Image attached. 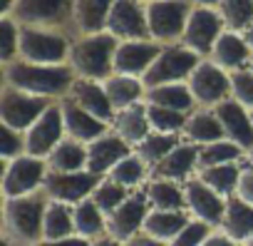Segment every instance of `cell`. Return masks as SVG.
I'll return each mask as SVG.
<instances>
[{
	"label": "cell",
	"mask_w": 253,
	"mask_h": 246,
	"mask_svg": "<svg viewBox=\"0 0 253 246\" xmlns=\"http://www.w3.org/2000/svg\"><path fill=\"white\" fill-rule=\"evenodd\" d=\"M75 80L77 75L70 65H35L25 60H13L3 65V85L50 99L65 97Z\"/></svg>",
	"instance_id": "1"
},
{
	"label": "cell",
	"mask_w": 253,
	"mask_h": 246,
	"mask_svg": "<svg viewBox=\"0 0 253 246\" xmlns=\"http://www.w3.org/2000/svg\"><path fill=\"white\" fill-rule=\"evenodd\" d=\"M50 197L45 189L33 194L10 197L3 201V236L15 241L18 246H35L42 241V221Z\"/></svg>",
	"instance_id": "2"
},
{
	"label": "cell",
	"mask_w": 253,
	"mask_h": 246,
	"mask_svg": "<svg viewBox=\"0 0 253 246\" xmlns=\"http://www.w3.org/2000/svg\"><path fill=\"white\" fill-rule=\"evenodd\" d=\"M117 48H119V40L107 30L92 33V35H77V38H72L67 65L75 70L77 77L104 82L107 77L114 75Z\"/></svg>",
	"instance_id": "3"
},
{
	"label": "cell",
	"mask_w": 253,
	"mask_h": 246,
	"mask_svg": "<svg viewBox=\"0 0 253 246\" xmlns=\"http://www.w3.org/2000/svg\"><path fill=\"white\" fill-rule=\"evenodd\" d=\"M70 48H72V38L62 30L20 25L18 60L35 62V65H67Z\"/></svg>",
	"instance_id": "4"
},
{
	"label": "cell",
	"mask_w": 253,
	"mask_h": 246,
	"mask_svg": "<svg viewBox=\"0 0 253 246\" xmlns=\"http://www.w3.org/2000/svg\"><path fill=\"white\" fill-rule=\"evenodd\" d=\"M10 18L18 25L62 30L72 38L75 0H18Z\"/></svg>",
	"instance_id": "5"
},
{
	"label": "cell",
	"mask_w": 253,
	"mask_h": 246,
	"mask_svg": "<svg viewBox=\"0 0 253 246\" xmlns=\"http://www.w3.org/2000/svg\"><path fill=\"white\" fill-rule=\"evenodd\" d=\"M191 10H194L191 0H157V3H149L147 5L149 38L159 45L181 43Z\"/></svg>",
	"instance_id": "6"
},
{
	"label": "cell",
	"mask_w": 253,
	"mask_h": 246,
	"mask_svg": "<svg viewBox=\"0 0 253 246\" xmlns=\"http://www.w3.org/2000/svg\"><path fill=\"white\" fill-rule=\"evenodd\" d=\"M52 102L55 99H50V97L30 95L18 87L3 85V90H0V119H3V125H8L18 132H28Z\"/></svg>",
	"instance_id": "7"
},
{
	"label": "cell",
	"mask_w": 253,
	"mask_h": 246,
	"mask_svg": "<svg viewBox=\"0 0 253 246\" xmlns=\"http://www.w3.org/2000/svg\"><path fill=\"white\" fill-rule=\"evenodd\" d=\"M204 57L196 55L194 50H189L181 43L174 45H162L159 57L152 62V67L144 72L142 82L147 87H157V85H169V82H186L189 75L196 70V65Z\"/></svg>",
	"instance_id": "8"
},
{
	"label": "cell",
	"mask_w": 253,
	"mask_h": 246,
	"mask_svg": "<svg viewBox=\"0 0 253 246\" xmlns=\"http://www.w3.org/2000/svg\"><path fill=\"white\" fill-rule=\"evenodd\" d=\"M196 104L213 109L216 104L231 99V75L226 70H221L218 65H213L209 57H204L196 70L189 75L186 80Z\"/></svg>",
	"instance_id": "9"
},
{
	"label": "cell",
	"mask_w": 253,
	"mask_h": 246,
	"mask_svg": "<svg viewBox=\"0 0 253 246\" xmlns=\"http://www.w3.org/2000/svg\"><path fill=\"white\" fill-rule=\"evenodd\" d=\"M47 177V162L40 157L20 154L18 159L5 162L3 169V199L23 197L42 189V182Z\"/></svg>",
	"instance_id": "10"
},
{
	"label": "cell",
	"mask_w": 253,
	"mask_h": 246,
	"mask_svg": "<svg viewBox=\"0 0 253 246\" xmlns=\"http://www.w3.org/2000/svg\"><path fill=\"white\" fill-rule=\"evenodd\" d=\"M223 30H226V25L216 8L194 5V10L186 20L184 35H181V45H186L189 50H194L201 57H209Z\"/></svg>",
	"instance_id": "11"
},
{
	"label": "cell",
	"mask_w": 253,
	"mask_h": 246,
	"mask_svg": "<svg viewBox=\"0 0 253 246\" xmlns=\"http://www.w3.org/2000/svg\"><path fill=\"white\" fill-rule=\"evenodd\" d=\"M99 182H102V177L89 169H80V172H50L47 169L42 189L52 201H65V204L75 206L82 199L92 197V192L97 189Z\"/></svg>",
	"instance_id": "12"
},
{
	"label": "cell",
	"mask_w": 253,
	"mask_h": 246,
	"mask_svg": "<svg viewBox=\"0 0 253 246\" xmlns=\"http://www.w3.org/2000/svg\"><path fill=\"white\" fill-rule=\"evenodd\" d=\"M104 30L112 33L119 43L152 40L147 23V3H142V0H114Z\"/></svg>",
	"instance_id": "13"
},
{
	"label": "cell",
	"mask_w": 253,
	"mask_h": 246,
	"mask_svg": "<svg viewBox=\"0 0 253 246\" xmlns=\"http://www.w3.org/2000/svg\"><path fill=\"white\" fill-rule=\"evenodd\" d=\"M62 135H67V132H65V119H62L60 102L55 99V102L45 109V114L25 132V154L45 159V157L65 140Z\"/></svg>",
	"instance_id": "14"
},
{
	"label": "cell",
	"mask_w": 253,
	"mask_h": 246,
	"mask_svg": "<svg viewBox=\"0 0 253 246\" xmlns=\"http://www.w3.org/2000/svg\"><path fill=\"white\" fill-rule=\"evenodd\" d=\"M149 197L147 194H129L109 216H107V236L126 244L137 234L144 231V221L149 216Z\"/></svg>",
	"instance_id": "15"
},
{
	"label": "cell",
	"mask_w": 253,
	"mask_h": 246,
	"mask_svg": "<svg viewBox=\"0 0 253 246\" xmlns=\"http://www.w3.org/2000/svg\"><path fill=\"white\" fill-rule=\"evenodd\" d=\"M184 197H186V209L191 211L194 219H201V221H206L211 226H221L223 224L226 197L213 192L199 177H191V179L184 182Z\"/></svg>",
	"instance_id": "16"
},
{
	"label": "cell",
	"mask_w": 253,
	"mask_h": 246,
	"mask_svg": "<svg viewBox=\"0 0 253 246\" xmlns=\"http://www.w3.org/2000/svg\"><path fill=\"white\" fill-rule=\"evenodd\" d=\"M162 45L154 40H124L114 52V72L117 75H132L144 77L152 62L159 57Z\"/></svg>",
	"instance_id": "17"
},
{
	"label": "cell",
	"mask_w": 253,
	"mask_h": 246,
	"mask_svg": "<svg viewBox=\"0 0 253 246\" xmlns=\"http://www.w3.org/2000/svg\"><path fill=\"white\" fill-rule=\"evenodd\" d=\"M60 109H62V119H65V132L67 137L77 140V142H87L92 145L94 140L104 137L107 135V125L102 119H97L94 114H89L87 109H82L70 95L60 97Z\"/></svg>",
	"instance_id": "18"
},
{
	"label": "cell",
	"mask_w": 253,
	"mask_h": 246,
	"mask_svg": "<svg viewBox=\"0 0 253 246\" xmlns=\"http://www.w3.org/2000/svg\"><path fill=\"white\" fill-rule=\"evenodd\" d=\"M213 112H216L221 127H223L226 140L236 142L243 152L246 149L253 152V119H251V112L241 102H236L233 97L221 102V104H216Z\"/></svg>",
	"instance_id": "19"
},
{
	"label": "cell",
	"mask_w": 253,
	"mask_h": 246,
	"mask_svg": "<svg viewBox=\"0 0 253 246\" xmlns=\"http://www.w3.org/2000/svg\"><path fill=\"white\" fill-rule=\"evenodd\" d=\"M67 95H70L82 109H87L89 114H94L97 119H102L104 125H112V122H114V114H117V112H114V107H112V102H109L107 90H104L102 82L77 77V80L72 82V87H70Z\"/></svg>",
	"instance_id": "20"
},
{
	"label": "cell",
	"mask_w": 253,
	"mask_h": 246,
	"mask_svg": "<svg viewBox=\"0 0 253 246\" xmlns=\"http://www.w3.org/2000/svg\"><path fill=\"white\" fill-rule=\"evenodd\" d=\"M209 60L213 65H218L221 70L226 72H233V70H243L251 65L253 60V52L243 38V33H233V30H223L221 38L216 40Z\"/></svg>",
	"instance_id": "21"
},
{
	"label": "cell",
	"mask_w": 253,
	"mask_h": 246,
	"mask_svg": "<svg viewBox=\"0 0 253 246\" xmlns=\"http://www.w3.org/2000/svg\"><path fill=\"white\" fill-rule=\"evenodd\" d=\"M129 154H132L129 145H126L119 135H114V132L109 135L107 132L104 137H99L92 145H87V169L99 174V177L109 174L117 162H122L124 157H129Z\"/></svg>",
	"instance_id": "22"
},
{
	"label": "cell",
	"mask_w": 253,
	"mask_h": 246,
	"mask_svg": "<svg viewBox=\"0 0 253 246\" xmlns=\"http://www.w3.org/2000/svg\"><path fill=\"white\" fill-rule=\"evenodd\" d=\"M112 132L119 135L126 145H139L152 135V125H149V114H147V102H137L126 109H119L114 114L112 122Z\"/></svg>",
	"instance_id": "23"
},
{
	"label": "cell",
	"mask_w": 253,
	"mask_h": 246,
	"mask_svg": "<svg viewBox=\"0 0 253 246\" xmlns=\"http://www.w3.org/2000/svg\"><path fill=\"white\" fill-rule=\"evenodd\" d=\"M196 167H199V149L194 145H179L157 167H152V174H154V179L186 182V179H191V172H196Z\"/></svg>",
	"instance_id": "24"
},
{
	"label": "cell",
	"mask_w": 253,
	"mask_h": 246,
	"mask_svg": "<svg viewBox=\"0 0 253 246\" xmlns=\"http://www.w3.org/2000/svg\"><path fill=\"white\" fill-rule=\"evenodd\" d=\"M114 0H75V20H72V38L102 33L107 28L109 10Z\"/></svg>",
	"instance_id": "25"
},
{
	"label": "cell",
	"mask_w": 253,
	"mask_h": 246,
	"mask_svg": "<svg viewBox=\"0 0 253 246\" xmlns=\"http://www.w3.org/2000/svg\"><path fill=\"white\" fill-rule=\"evenodd\" d=\"M102 85L107 90V97H109L114 112L126 109L137 102H144V95H147V85L142 82V77H132V75H117L114 72Z\"/></svg>",
	"instance_id": "26"
},
{
	"label": "cell",
	"mask_w": 253,
	"mask_h": 246,
	"mask_svg": "<svg viewBox=\"0 0 253 246\" xmlns=\"http://www.w3.org/2000/svg\"><path fill=\"white\" fill-rule=\"evenodd\" d=\"M144 102L147 104H154V107H164V109H176V112H186L191 114L194 112V95L189 90L186 82H169V85H157V87H147V95H144Z\"/></svg>",
	"instance_id": "27"
},
{
	"label": "cell",
	"mask_w": 253,
	"mask_h": 246,
	"mask_svg": "<svg viewBox=\"0 0 253 246\" xmlns=\"http://www.w3.org/2000/svg\"><path fill=\"white\" fill-rule=\"evenodd\" d=\"M223 234H228L233 241L246 244L253 236V206L246 204L243 199H238L236 194L226 199V214H223V224H221Z\"/></svg>",
	"instance_id": "28"
},
{
	"label": "cell",
	"mask_w": 253,
	"mask_h": 246,
	"mask_svg": "<svg viewBox=\"0 0 253 246\" xmlns=\"http://www.w3.org/2000/svg\"><path fill=\"white\" fill-rule=\"evenodd\" d=\"M45 162H47L50 172H80V169H87V147H84V142L65 137L45 157Z\"/></svg>",
	"instance_id": "29"
},
{
	"label": "cell",
	"mask_w": 253,
	"mask_h": 246,
	"mask_svg": "<svg viewBox=\"0 0 253 246\" xmlns=\"http://www.w3.org/2000/svg\"><path fill=\"white\" fill-rule=\"evenodd\" d=\"M189 214L191 211H162V209H154V211H149V216L144 221V234H149V236H154V239H159L164 244L167 241L171 244L184 231V226L191 221Z\"/></svg>",
	"instance_id": "30"
},
{
	"label": "cell",
	"mask_w": 253,
	"mask_h": 246,
	"mask_svg": "<svg viewBox=\"0 0 253 246\" xmlns=\"http://www.w3.org/2000/svg\"><path fill=\"white\" fill-rule=\"evenodd\" d=\"M67 236H75V206L50 199L45 209V221H42V239L57 241Z\"/></svg>",
	"instance_id": "31"
},
{
	"label": "cell",
	"mask_w": 253,
	"mask_h": 246,
	"mask_svg": "<svg viewBox=\"0 0 253 246\" xmlns=\"http://www.w3.org/2000/svg\"><path fill=\"white\" fill-rule=\"evenodd\" d=\"M184 135L196 145H211V142H218L221 137H226L213 109H194L186 119Z\"/></svg>",
	"instance_id": "32"
},
{
	"label": "cell",
	"mask_w": 253,
	"mask_h": 246,
	"mask_svg": "<svg viewBox=\"0 0 253 246\" xmlns=\"http://www.w3.org/2000/svg\"><path fill=\"white\" fill-rule=\"evenodd\" d=\"M107 231V216L99 211V206L87 197L80 204H75V234L84 239H102Z\"/></svg>",
	"instance_id": "33"
},
{
	"label": "cell",
	"mask_w": 253,
	"mask_h": 246,
	"mask_svg": "<svg viewBox=\"0 0 253 246\" xmlns=\"http://www.w3.org/2000/svg\"><path fill=\"white\" fill-rule=\"evenodd\" d=\"M238 164H216V167H199L194 177H199L204 184H209L213 192H218L221 197H233L236 194V184H238Z\"/></svg>",
	"instance_id": "34"
},
{
	"label": "cell",
	"mask_w": 253,
	"mask_h": 246,
	"mask_svg": "<svg viewBox=\"0 0 253 246\" xmlns=\"http://www.w3.org/2000/svg\"><path fill=\"white\" fill-rule=\"evenodd\" d=\"M147 197H149V204L162 211H184L186 209L184 187H179L176 182H169V179H154L147 189Z\"/></svg>",
	"instance_id": "35"
},
{
	"label": "cell",
	"mask_w": 253,
	"mask_h": 246,
	"mask_svg": "<svg viewBox=\"0 0 253 246\" xmlns=\"http://www.w3.org/2000/svg\"><path fill=\"white\" fill-rule=\"evenodd\" d=\"M216 10L226 30L246 33L253 25V0H221Z\"/></svg>",
	"instance_id": "36"
},
{
	"label": "cell",
	"mask_w": 253,
	"mask_h": 246,
	"mask_svg": "<svg viewBox=\"0 0 253 246\" xmlns=\"http://www.w3.org/2000/svg\"><path fill=\"white\" fill-rule=\"evenodd\" d=\"M181 145V140H179V135H164V132H152L144 142H139L137 145V154L149 164V167H157L167 154H171L176 147Z\"/></svg>",
	"instance_id": "37"
},
{
	"label": "cell",
	"mask_w": 253,
	"mask_h": 246,
	"mask_svg": "<svg viewBox=\"0 0 253 246\" xmlns=\"http://www.w3.org/2000/svg\"><path fill=\"white\" fill-rule=\"evenodd\" d=\"M147 174H149V164L137 154V152H132L129 157H124L122 162H117L114 167H112V172L107 174V179H112V182H117V184H122V187H137V184H142L144 179H147Z\"/></svg>",
	"instance_id": "38"
},
{
	"label": "cell",
	"mask_w": 253,
	"mask_h": 246,
	"mask_svg": "<svg viewBox=\"0 0 253 246\" xmlns=\"http://www.w3.org/2000/svg\"><path fill=\"white\" fill-rule=\"evenodd\" d=\"M243 149L231 142V140H218L211 145L199 147V167H216V164H231L236 159H241ZM196 167V169H199Z\"/></svg>",
	"instance_id": "39"
},
{
	"label": "cell",
	"mask_w": 253,
	"mask_h": 246,
	"mask_svg": "<svg viewBox=\"0 0 253 246\" xmlns=\"http://www.w3.org/2000/svg\"><path fill=\"white\" fill-rule=\"evenodd\" d=\"M147 114H149V125L152 132H164V135H179V130L186 127V112H176V109H164V107H154L147 104Z\"/></svg>",
	"instance_id": "40"
},
{
	"label": "cell",
	"mask_w": 253,
	"mask_h": 246,
	"mask_svg": "<svg viewBox=\"0 0 253 246\" xmlns=\"http://www.w3.org/2000/svg\"><path fill=\"white\" fill-rule=\"evenodd\" d=\"M126 197H129V189H126V187H122V184H117L112 179H102L89 199L99 206V211L104 216H109L122 201H126Z\"/></svg>",
	"instance_id": "41"
},
{
	"label": "cell",
	"mask_w": 253,
	"mask_h": 246,
	"mask_svg": "<svg viewBox=\"0 0 253 246\" xmlns=\"http://www.w3.org/2000/svg\"><path fill=\"white\" fill-rule=\"evenodd\" d=\"M18 50H20V25L10 15H5L0 18V62L8 65L18 60Z\"/></svg>",
	"instance_id": "42"
},
{
	"label": "cell",
	"mask_w": 253,
	"mask_h": 246,
	"mask_svg": "<svg viewBox=\"0 0 253 246\" xmlns=\"http://www.w3.org/2000/svg\"><path fill=\"white\" fill-rule=\"evenodd\" d=\"M231 75V97L246 109H253V70H233Z\"/></svg>",
	"instance_id": "43"
},
{
	"label": "cell",
	"mask_w": 253,
	"mask_h": 246,
	"mask_svg": "<svg viewBox=\"0 0 253 246\" xmlns=\"http://www.w3.org/2000/svg\"><path fill=\"white\" fill-rule=\"evenodd\" d=\"M211 234H213V226H211V224H206V221H201V219H191V221L184 226V231H181L169 246H201Z\"/></svg>",
	"instance_id": "44"
},
{
	"label": "cell",
	"mask_w": 253,
	"mask_h": 246,
	"mask_svg": "<svg viewBox=\"0 0 253 246\" xmlns=\"http://www.w3.org/2000/svg\"><path fill=\"white\" fill-rule=\"evenodd\" d=\"M0 137H3V142H0V157H3V162L18 159L25 152V135L23 132L3 125L0 127Z\"/></svg>",
	"instance_id": "45"
},
{
	"label": "cell",
	"mask_w": 253,
	"mask_h": 246,
	"mask_svg": "<svg viewBox=\"0 0 253 246\" xmlns=\"http://www.w3.org/2000/svg\"><path fill=\"white\" fill-rule=\"evenodd\" d=\"M236 197L253 206V164L241 169V174H238V184H236Z\"/></svg>",
	"instance_id": "46"
},
{
	"label": "cell",
	"mask_w": 253,
	"mask_h": 246,
	"mask_svg": "<svg viewBox=\"0 0 253 246\" xmlns=\"http://www.w3.org/2000/svg\"><path fill=\"white\" fill-rule=\"evenodd\" d=\"M35 246H92L89 244V239H84V236H67V239H57V241H47V239H42V241H38Z\"/></svg>",
	"instance_id": "47"
},
{
	"label": "cell",
	"mask_w": 253,
	"mask_h": 246,
	"mask_svg": "<svg viewBox=\"0 0 253 246\" xmlns=\"http://www.w3.org/2000/svg\"><path fill=\"white\" fill-rule=\"evenodd\" d=\"M201 246H243L241 241H233L228 234H211Z\"/></svg>",
	"instance_id": "48"
},
{
	"label": "cell",
	"mask_w": 253,
	"mask_h": 246,
	"mask_svg": "<svg viewBox=\"0 0 253 246\" xmlns=\"http://www.w3.org/2000/svg\"><path fill=\"white\" fill-rule=\"evenodd\" d=\"M124 246H167L164 241H159V239H154V236H149V234H137L134 239H129Z\"/></svg>",
	"instance_id": "49"
},
{
	"label": "cell",
	"mask_w": 253,
	"mask_h": 246,
	"mask_svg": "<svg viewBox=\"0 0 253 246\" xmlns=\"http://www.w3.org/2000/svg\"><path fill=\"white\" fill-rule=\"evenodd\" d=\"M92 246H124V244L117 241V239H112V236H102V239H94Z\"/></svg>",
	"instance_id": "50"
},
{
	"label": "cell",
	"mask_w": 253,
	"mask_h": 246,
	"mask_svg": "<svg viewBox=\"0 0 253 246\" xmlns=\"http://www.w3.org/2000/svg\"><path fill=\"white\" fill-rule=\"evenodd\" d=\"M15 3H18V0H0V18L10 15L13 8H15Z\"/></svg>",
	"instance_id": "51"
},
{
	"label": "cell",
	"mask_w": 253,
	"mask_h": 246,
	"mask_svg": "<svg viewBox=\"0 0 253 246\" xmlns=\"http://www.w3.org/2000/svg\"><path fill=\"white\" fill-rule=\"evenodd\" d=\"M194 5H201V8H218L221 0H191Z\"/></svg>",
	"instance_id": "52"
},
{
	"label": "cell",
	"mask_w": 253,
	"mask_h": 246,
	"mask_svg": "<svg viewBox=\"0 0 253 246\" xmlns=\"http://www.w3.org/2000/svg\"><path fill=\"white\" fill-rule=\"evenodd\" d=\"M243 38H246V43H248V48H251V52H253V25L243 33Z\"/></svg>",
	"instance_id": "53"
},
{
	"label": "cell",
	"mask_w": 253,
	"mask_h": 246,
	"mask_svg": "<svg viewBox=\"0 0 253 246\" xmlns=\"http://www.w3.org/2000/svg\"><path fill=\"white\" fill-rule=\"evenodd\" d=\"M243 246H253V236H251V239H248V241H246Z\"/></svg>",
	"instance_id": "54"
},
{
	"label": "cell",
	"mask_w": 253,
	"mask_h": 246,
	"mask_svg": "<svg viewBox=\"0 0 253 246\" xmlns=\"http://www.w3.org/2000/svg\"><path fill=\"white\" fill-rule=\"evenodd\" d=\"M142 3H147V5H149V3H157V0H142Z\"/></svg>",
	"instance_id": "55"
},
{
	"label": "cell",
	"mask_w": 253,
	"mask_h": 246,
	"mask_svg": "<svg viewBox=\"0 0 253 246\" xmlns=\"http://www.w3.org/2000/svg\"><path fill=\"white\" fill-rule=\"evenodd\" d=\"M248 70H253V60H251V65H248Z\"/></svg>",
	"instance_id": "56"
},
{
	"label": "cell",
	"mask_w": 253,
	"mask_h": 246,
	"mask_svg": "<svg viewBox=\"0 0 253 246\" xmlns=\"http://www.w3.org/2000/svg\"><path fill=\"white\" fill-rule=\"evenodd\" d=\"M251 119H253V109H251Z\"/></svg>",
	"instance_id": "57"
}]
</instances>
